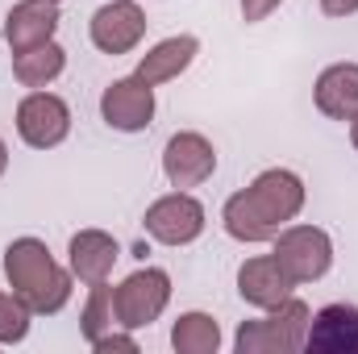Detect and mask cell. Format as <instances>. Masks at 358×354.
Returning a JSON list of instances; mask_svg holds the SVG:
<instances>
[{"label": "cell", "instance_id": "obj_1", "mask_svg": "<svg viewBox=\"0 0 358 354\" xmlns=\"http://www.w3.org/2000/svg\"><path fill=\"white\" fill-rule=\"evenodd\" d=\"M308 187L292 167H267L221 204V225L242 246H263L304 213Z\"/></svg>", "mask_w": 358, "mask_h": 354}, {"label": "cell", "instance_id": "obj_2", "mask_svg": "<svg viewBox=\"0 0 358 354\" xmlns=\"http://www.w3.org/2000/svg\"><path fill=\"white\" fill-rule=\"evenodd\" d=\"M4 279H8V292H17L34 309V317L63 313L76 292L71 267L59 263L42 238H13L4 246Z\"/></svg>", "mask_w": 358, "mask_h": 354}, {"label": "cell", "instance_id": "obj_3", "mask_svg": "<svg viewBox=\"0 0 358 354\" xmlns=\"http://www.w3.org/2000/svg\"><path fill=\"white\" fill-rule=\"evenodd\" d=\"M308 321H313V309L300 296H287L283 304L267 309L263 317L238 325L234 351L238 354H296V351H304Z\"/></svg>", "mask_w": 358, "mask_h": 354}, {"label": "cell", "instance_id": "obj_4", "mask_svg": "<svg viewBox=\"0 0 358 354\" xmlns=\"http://www.w3.org/2000/svg\"><path fill=\"white\" fill-rule=\"evenodd\" d=\"M271 255L275 263L292 275V283H317L329 275L334 267V238L321 229V225H308V221H292L283 225L275 238H271Z\"/></svg>", "mask_w": 358, "mask_h": 354}, {"label": "cell", "instance_id": "obj_5", "mask_svg": "<svg viewBox=\"0 0 358 354\" xmlns=\"http://www.w3.org/2000/svg\"><path fill=\"white\" fill-rule=\"evenodd\" d=\"M171 304V275L163 267H138L113 288V309L121 330H150Z\"/></svg>", "mask_w": 358, "mask_h": 354}, {"label": "cell", "instance_id": "obj_6", "mask_svg": "<svg viewBox=\"0 0 358 354\" xmlns=\"http://www.w3.org/2000/svg\"><path fill=\"white\" fill-rule=\"evenodd\" d=\"M204 225H208L204 204H200L192 192H183V187L159 196V200H150L146 213H142V229H146L159 246H192V242L204 234Z\"/></svg>", "mask_w": 358, "mask_h": 354}, {"label": "cell", "instance_id": "obj_7", "mask_svg": "<svg viewBox=\"0 0 358 354\" xmlns=\"http://www.w3.org/2000/svg\"><path fill=\"white\" fill-rule=\"evenodd\" d=\"M71 134V104L55 92H25L17 104V138L29 150H55Z\"/></svg>", "mask_w": 358, "mask_h": 354}, {"label": "cell", "instance_id": "obj_8", "mask_svg": "<svg viewBox=\"0 0 358 354\" xmlns=\"http://www.w3.org/2000/svg\"><path fill=\"white\" fill-rule=\"evenodd\" d=\"M88 38L100 55H129L146 38V8L138 0H108L92 13Z\"/></svg>", "mask_w": 358, "mask_h": 354}, {"label": "cell", "instance_id": "obj_9", "mask_svg": "<svg viewBox=\"0 0 358 354\" xmlns=\"http://www.w3.org/2000/svg\"><path fill=\"white\" fill-rule=\"evenodd\" d=\"M155 88L142 84L138 76H125V80H113L108 88L100 92V121L117 134H142L150 129L155 121Z\"/></svg>", "mask_w": 358, "mask_h": 354}, {"label": "cell", "instance_id": "obj_10", "mask_svg": "<svg viewBox=\"0 0 358 354\" xmlns=\"http://www.w3.org/2000/svg\"><path fill=\"white\" fill-rule=\"evenodd\" d=\"M163 176L171 187H183V192L208 183L217 176V146L196 129H179L163 146Z\"/></svg>", "mask_w": 358, "mask_h": 354}, {"label": "cell", "instance_id": "obj_11", "mask_svg": "<svg viewBox=\"0 0 358 354\" xmlns=\"http://www.w3.org/2000/svg\"><path fill=\"white\" fill-rule=\"evenodd\" d=\"M238 296L250 309L267 313L275 304H283L287 296H296V283H292V275L283 267L275 263V255H255V259H246L238 267Z\"/></svg>", "mask_w": 358, "mask_h": 354}, {"label": "cell", "instance_id": "obj_12", "mask_svg": "<svg viewBox=\"0 0 358 354\" xmlns=\"http://www.w3.org/2000/svg\"><path fill=\"white\" fill-rule=\"evenodd\" d=\"M117 259H121V246H117V238L104 234V229H80V234H71V242H67V267H71V275H76L84 288L108 283Z\"/></svg>", "mask_w": 358, "mask_h": 354}, {"label": "cell", "instance_id": "obj_13", "mask_svg": "<svg viewBox=\"0 0 358 354\" xmlns=\"http://www.w3.org/2000/svg\"><path fill=\"white\" fill-rule=\"evenodd\" d=\"M59 4L55 0H17L4 17V42L17 50H29V46H42V42H55L59 34Z\"/></svg>", "mask_w": 358, "mask_h": 354}, {"label": "cell", "instance_id": "obj_14", "mask_svg": "<svg viewBox=\"0 0 358 354\" xmlns=\"http://www.w3.org/2000/svg\"><path fill=\"white\" fill-rule=\"evenodd\" d=\"M304 351L313 354H358V309L355 304H325L308 321Z\"/></svg>", "mask_w": 358, "mask_h": 354}, {"label": "cell", "instance_id": "obj_15", "mask_svg": "<svg viewBox=\"0 0 358 354\" xmlns=\"http://www.w3.org/2000/svg\"><path fill=\"white\" fill-rule=\"evenodd\" d=\"M196 55H200V38H196V34H176V38H163V42H155V46L138 59L134 76H138L142 84H150V88L171 84V80H179V76L196 63Z\"/></svg>", "mask_w": 358, "mask_h": 354}, {"label": "cell", "instance_id": "obj_16", "mask_svg": "<svg viewBox=\"0 0 358 354\" xmlns=\"http://www.w3.org/2000/svg\"><path fill=\"white\" fill-rule=\"evenodd\" d=\"M313 104L329 121H350L358 113V63H329L313 84Z\"/></svg>", "mask_w": 358, "mask_h": 354}, {"label": "cell", "instance_id": "obj_17", "mask_svg": "<svg viewBox=\"0 0 358 354\" xmlns=\"http://www.w3.org/2000/svg\"><path fill=\"white\" fill-rule=\"evenodd\" d=\"M63 71H67V50L59 42H42V46H29V50L13 55V80L29 92L50 88Z\"/></svg>", "mask_w": 358, "mask_h": 354}, {"label": "cell", "instance_id": "obj_18", "mask_svg": "<svg viewBox=\"0 0 358 354\" xmlns=\"http://www.w3.org/2000/svg\"><path fill=\"white\" fill-rule=\"evenodd\" d=\"M171 346L176 354H217L221 351V325L213 313H179L176 325H171Z\"/></svg>", "mask_w": 358, "mask_h": 354}, {"label": "cell", "instance_id": "obj_19", "mask_svg": "<svg viewBox=\"0 0 358 354\" xmlns=\"http://www.w3.org/2000/svg\"><path fill=\"white\" fill-rule=\"evenodd\" d=\"M108 330H117L113 288H108V283H92L88 300H84V313H80V334H84V342H88V346H96Z\"/></svg>", "mask_w": 358, "mask_h": 354}, {"label": "cell", "instance_id": "obj_20", "mask_svg": "<svg viewBox=\"0 0 358 354\" xmlns=\"http://www.w3.org/2000/svg\"><path fill=\"white\" fill-rule=\"evenodd\" d=\"M34 325V309L17 296V292H0V346H17L29 338Z\"/></svg>", "mask_w": 358, "mask_h": 354}, {"label": "cell", "instance_id": "obj_21", "mask_svg": "<svg viewBox=\"0 0 358 354\" xmlns=\"http://www.w3.org/2000/svg\"><path fill=\"white\" fill-rule=\"evenodd\" d=\"M279 4H283V0H238V8H242V21H246V25H259V21H267Z\"/></svg>", "mask_w": 358, "mask_h": 354}, {"label": "cell", "instance_id": "obj_22", "mask_svg": "<svg viewBox=\"0 0 358 354\" xmlns=\"http://www.w3.org/2000/svg\"><path fill=\"white\" fill-rule=\"evenodd\" d=\"M321 13L325 17H355L358 0H321Z\"/></svg>", "mask_w": 358, "mask_h": 354}, {"label": "cell", "instance_id": "obj_23", "mask_svg": "<svg viewBox=\"0 0 358 354\" xmlns=\"http://www.w3.org/2000/svg\"><path fill=\"white\" fill-rule=\"evenodd\" d=\"M346 125H350V146H355V155H358V113L346 121Z\"/></svg>", "mask_w": 358, "mask_h": 354}, {"label": "cell", "instance_id": "obj_24", "mask_svg": "<svg viewBox=\"0 0 358 354\" xmlns=\"http://www.w3.org/2000/svg\"><path fill=\"white\" fill-rule=\"evenodd\" d=\"M8 171V146H4V138H0V176Z\"/></svg>", "mask_w": 358, "mask_h": 354}, {"label": "cell", "instance_id": "obj_25", "mask_svg": "<svg viewBox=\"0 0 358 354\" xmlns=\"http://www.w3.org/2000/svg\"><path fill=\"white\" fill-rule=\"evenodd\" d=\"M55 4H63V0H55Z\"/></svg>", "mask_w": 358, "mask_h": 354}]
</instances>
